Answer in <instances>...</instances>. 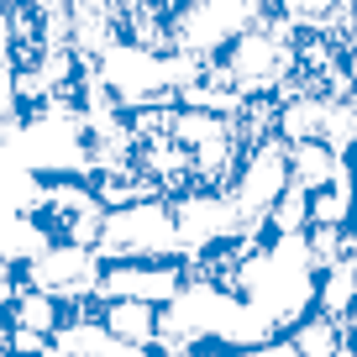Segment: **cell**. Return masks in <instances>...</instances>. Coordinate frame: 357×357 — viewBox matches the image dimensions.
I'll return each mask as SVG.
<instances>
[{
  "label": "cell",
  "instance_id": "obj_1",
  "mask_svg": "<svg viewBox=\"0 0 357 357\" xmlns=\"http://www.w3.org/2000/svg\"><path fill=\"white\" fill-rule=\"evenodd\" d=\"M315 279L321 268L305 236H257L236 268V294L284 336L300 315L315 310Z\"/></svg>",
  "mask_w": 357,
  "mask_h": 357
},
{
  "label": "cell",
  "instance_id": "obj_2",
  "mask_svg": "<svg viewBox=\"0 0 357 357\" xmlns=\"http://www.w3.org/2000/svg\"><path fill=\"white\" fill-rule=\"evenodd\" d=\"M294 53H300V26H289L284 16H263L205 68L242 100H268V95L279 100V89L294 79Z\"/></svg>",
  "mask_w": 357,
  "mask_h": 357
},
{
  "label": "cell",
  "instance_id": "obj_3",
  "mask_svg": "<svg viewBox=\"0 0 357 357\" xmlns=\"http://www.w3.org/2000/svg\"><path fill=\"white\" fill-rule=\"evenodd\" d=\"M263 16H273V0H184L174 11V32L168 47L195 63H215L247 26H257Z\"/></svg>",
  "mask_w": 357,
  "mask_h": 357
},
{
  "label": "cell",
  "instance_id": "obj_4",
  "mask_svg": "<svg viewBox=\"0 0 357 357\" xmlns=\"http://www.w3.org/2000/svg\"><path fill=\"white\" fill-rule=\"evenodd\" d=\"M100 263H132V257H184V236H178V215L168 195L121 205L105 215V231L95 242Z\"/></svg>",
  "mask_w": 357,
  "mask_h": 357
},
{
  "label": "cell",
  "instance_id": "obj_5",
  "mask_svg": "<svg viewBox=\"0 0 357 357\" xmlns=\"http://www.w3.org/2000/svg\"><path fill=\"white\" fill-rule=\"evenodd\" d=\"M289 190V147L279 137H263V142H247L242 168L226 184V200H231L236 221L247 236H268V215L279 205V195Z\"/></svg>",
  "mask_w": 357,
  "mask_h": 357
},
{
  "label": "cell",
  "instance_id": "obj_6",
  "mask_svg": "<svg viewBox=\"0 0 357 357\" xmlns=\"http://www.w3.org/2000/svg\"><path fill=\"white\" fill-rule=\"evenodd\" d=\"M105 215L111 211L100 205L89 178H43L37 205H32V221L47 231V242H74V247H89V252L105 231Z\"/></svg>",
  "mask_w": 357,
  "mask_h": 357
},
{
  "label": "cell",
  "instance_id": "obj_7",
  "mask_svg": "<svg viewBox=\"0 0 357 357\" xmlns=\"http://www.w3.org/2000/svg\"><path fill=\"white\" fill-rule=\"evenodd\" d=\"M100 268H105L100 252H89V247L47 242L43 252L22 268V279L32 284V289L53 294L58 305H84V300H95V289H100Z\"/></svg>",
  "mask_w": 357,
  "mask_h": 357
},
{
  "label": "cell",
  "instance_id": "obj_8",
  "mask_svg": "<svg viewBox=\"0 0 357 357\" xmlns=\"http://www.w3.org/2000/svg\"><path fill=\"white\" fill-rule=\"evenodd\" d=\"M190 279L184 257H132V263H105L100 268V289L95 300H137V305H158L163 310Z\"/></svg>",
  "mask_w": 357,
  "mask_h": 357
},
{
  "label": "cell",
  "instance_id": "obj_9",
  "mask_svg": "<svg viewBox=\"0 0 357 357\" xmlns=\"http://www.w3.org/2000/svg\"><path fill=\"white\" fill-rule=\"evenodd\" d=\"M315 310L331 321H357V247H347L336 263L321 268L315 279Z\"/></svg>",
  "mask_w": 357,
  "mask_h": 357
},
{
  "label": "cell",
  "instance_id": "obj_10",
  "mask_svg": "<svg viewBox=\"0 0 357 357\" xmlns=\"http://www.w3.org/2000/svg\"><path fill=\"white\" fill-rule=\"evenodd\" d=\"M289 147V184H300L305 195L326 190V184H336V178L347 174V153H336L331 142H284Z\"/></svg>",
  "mask_w": 357,
  "mask_h": 357
},
{
  "label": "cell",
  "instance_id": "obj_11",
  "mask_svg": "<svg viewBox=\"0 0 357 357\" xmlns=\"http://www.w3.org/2000/svg\"><path fill=\"white\" fill-rule=\"evenodd\" d=\"M273 16H284L300 32H352L357 26V0H273Z\"/></svg>",
  "mask_w": 357,
  "mask_h": 357
},
{
  "label": "cell",
  "instance_id": "obj_12",
  "mask_svg": "<svg viewBox=\"0 0 357 357\" xmlns=\"http://www.w3.org/2000/svg\"><path fill=\"white\" fill-rule=\"evenodd\" d=\"M158 315H163L158 305H137V300H105L100 305L105 331L126 347H147V352H158Z\"/></svg>",
  "mask_w": 357,
  "mask_h": 357
},
{
  "label": "cell",
  "instance_id": "obj_13",
  "mask_svg": "<svg viewBox=\"0 0 357 357\" xmlns=\"http://www.w3.org/2000/svg\"><path fill=\"white\" fill-rule=\"evenodd\" d=\"M63 315H68V305H58L53 294L32 289V284H26V289L16 294L11 305H6V321H11V326H22V331H37V336H47V342L58 336Z\"/></svg>",
  "mask_w": 357,
  "mask_h": 357
},
{
  "label": "cell",
  "instance_id": "obj_14",
  "mask_svg": "<svg viewBox=\"0 0 357 357\" xmlns=\"http://www.w3.org/2000/svg\"><path fill=\"white\" fill-rule=\"evenodd\" d=\"M305 226H310V195L300 184H289L268 215V236H305Z\"/></svg>",
  "mask_w": 357,
  "mask_h": 357
},
{
  "label": "cell",
  "instance_id": "obj_15",
  "mask_svg": "<svg viewBox=\"0 0 357 357\" xmlns=\"http://www.w3.org/2000/svg\"><path fill=\"white\" fill-rule=\"evenodd\" d=\"M16 121V63H11V53L0 47V132Z\"/></svg>",
  "mask_w": 357,
  "mask_h": 357
},
{
  "label": "cell",
  "instance_id": "obj_16",
  "mask_svg": "<svg viewBox=\"0 0 357 357\" xmlns=\"http://www.w3.org/2000/svg\"><path fill=\"white\" fill-rule=\"evenodd\" d=\"M43 347H47V336L22 331V326H11V336H6V352H16V357H43Z\"/></svg>",
  "mask_w": 357,
  "mask_h": 357
},
{
  "label": "cell",
  "instance_id": "obj_17",
  "mask_svg": "<svg viewBox=\"0 0 357 357\" xmlns=\"http://www.w3.org/2000/svg\"><path fill=\"white\" fill-rule=\"evenodd\" d=\"M247 357H300V352H294V342H289V336H273V342L252 347V352H247Z\"/></svg>",
  "mask_w": 357,
  "mask_h": 357
},
{
  "label": "cell",
  "instance_id": "obj_18",
  "mask_svg": "<svg viewBox=\"0 0 357 357\" xmlns=\"http://www.w3.org/2000/svg\"><path fill=\"white\" fill-rule=\"evenodd\" d=\"M190 357H247L242 347H205V352H190Z\"/></svg>",
  "mask_w": 357,
  "mask_h": 357
},
{
  "label": "cell",
  "instance_id": "obj_19",
  "mask_svg": "<svg viewBox=\"0 0 357 357\" xmlns=\"http://www.w3.org/2000/svg\"><path fill=\"white\" fill-rule=\"evenodd\" d=\"M6 336H11V321H6V310H0V357H6Z\"/></svg>",
  "mask_w": 357,
  "mask_h": 357
},
{
  "label": "cell",
  "instance_id": "obj_20",
  "mask_svg": "<svg viewBox=\"0 0 357 357\" xmlns=\"http://www.w3.org/2000/svg\"><path fill=\"white\" fill-rule=\"evenodd\" d=\"M43 357H68V352H63V347H53V342H47V347H43Z\"/></svg>",
  "mask_w": 357,
  "mask_h": 357
},
{
  "label": "cell",
  "instance_id": "obj_21",
  "mask_svg": "<svg viewBox=\"0 0 357 357\" xmlns=\"http://www.w3.org/2000/svg\"><path fill=\"white\" fill-rule=\"evenodd\" d=\"M6 357H16V352H6Z\"/></svg>",
  "mask_w": 357,
  "mask_h": 357
}]
</instances>
